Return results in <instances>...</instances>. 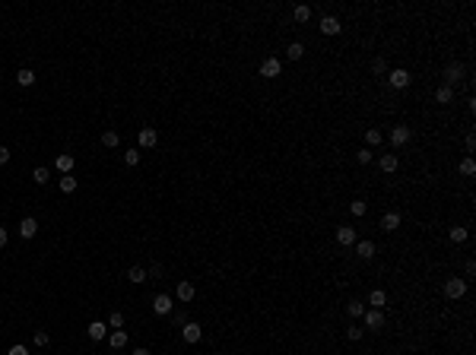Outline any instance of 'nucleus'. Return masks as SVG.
I'll list each match as a JSON object with an SVG mask.
<instances>
[{"label":"nucleus","mask_w":476,"mask_h":355,"mask_svg":"<svg viewBox=\"0 0 476 355\" xmlns=\"http://www.w3.org/2000/svg\"><path fill=\"white\" fill-rule=\"evenodd\" d=\"M445 295L451 298V301L464 298V295H467V279H457V276H451V279L445 283Z\"/></svg>","instance_id":"obj_1"},{"label":"nucleus","mask_w":476,"mask_h":355,"mask_svg":"<svg viewBox=\"0 0 476 355\" xmlns=\"http://www.w3.org/2000/svg\"><path fill=\"white\" fill-rule=\"evenodd\" d=\"M260 76H264V79L283 76V64H279V57H267L264 64H260Z\"/></svg>","instance_id":"obj_2"},{"label":"nucleus","mask_w":476,"mask_h":355,"mask_svg":"<svg viewBox=\"0 0 476 355\" xmlns=\"http://www.w3.org/2000/svg\"><path fill=\"white\" fill-rule=\"evenodd\" d=\"M137 143H140V149H152V146L159 143V133H156V127H140V133H137Z\"/></svg>","instance_id":"obj_3"},{"label":"nucleus","mask_w":476,"mask_h":355,"mask_svg":"<svg viewBox=\"0 0 476 355\" xmlns=\"http://www.w3.org/2000/svg\"><path fill=\"white\" fill-rule=\"evenodd\" d=\"M387 83H391L394 89H406V86L413 83V76L406 70H387Z\"/></svg>","instance_id":"obj_4"},{"label":"nucleus","mask_w":476,"mask_h":355,"mask_svg":"<svg viewBox=\"0 0 476 355\" xmlns=\"http://www.w3.org/2000/svg\"><path fill=\"white\" fill-rule=\"evenodd\" d=\"M181 336H184V343H200V336H203V327L194 324V320H187V324L181 327Z\"/></svg>","instance_id":"obj_5"},{"label":"nucleus","mask_w":476,"mask_h":355,"mask_svg":"<svg viewBox=\"0 0 476 355\" xmlns=\"http://www.w3.org/2000/svg\"><path fill=\"white\" fill-rule=\"evenodd\" d=\"M410 137H413L410 127H394V130H391V146H394V149H400V146L410 143Z\"/></svg>","instance_id":"obj_6"},{"label":"nucleus","mask_w":476,"mask_h":355,"mask_svg":"<svg viewBox=\"0 0 476 355\" xmlns=\"http://www.w3.org/2000/svg\"><path fill=\"white\" fill-rule=\"evenodd\" d=\"M362 317H365V327H368V330H381V327H384V311H378V308L365 311Z\"/></svg>","instance_id":"obj_7"},{"label":"nucleus","mask_w":476,"mask_h":355,"mask_svg":"<svg viewBox=\"0 0 476 355\" xmlns=\"http://www.w3.org/2000/svg\"><path fill=\"white\" fill-rule=\"evenodd\" d=\"M19 235H23L25 241L35 238V235H38V219H35V216H25L23 222H19Z\"/></svg>","instance_id":"obj_8"},{"label":"nucleus","mask_w":476,"mask_h":355,"mask_svg":"<svg viewBox=\"0 0 476 355\" xmlns=\"http://www.w3.org/2000/svg\"><path fill=\"white\" fill-rule=\"evenodd\" d=\"M464 67H460V64H451V67H448V70H445V86H451V89H454V86H457L460 83V79H464Z\"/></svg>","instance_id":"obj_9"},{"label":"nucleus","mask_w":476,"mask_h":355,"mask_svg":"<svg viewBox=\"0 0 476 355\" xmlns=\"http://www.w3.org/2000/svg\"><path fill=\"white\" fill-rule=\"evenodd\" d=\"M337 244H343V247L356 244V229H350V225H340V229H337Z\"/></svg>","instance_id":"obj_10"},{"label":"nucleus","mask_w":476,"mask_h":355,"mask_svg":"<svg viewBox=\"0 0 476 355\" xmlns=\"http://www.w3.org/2000/svg\"><path fill=\"white\" fill-rule=\"evenodd\" d=\"M172 308H175V305H172L169 295H156V298H152V311L162 314V317H165V314H172Z\"/></svg>","instance_id":"obj_11"},{"label":"nucleus","mask_w":476,"mask_h":355,"mask_svg":"<svg viewBox=\"0 0 476 355\" xmlns=\"http://www.w3.org/2000/svg\"><path fill=\"white\" fill-rule=\"evenodd\" d=\"M340 29H343V25H340L337 16H324V19H321V32H324V35H340Z\"/></svg>","instance_id":"obj_12"},{"label":"nucleus","mask_w":476,"mask_h":355,"mask_svg":"<svg viewBox=\"0 0 476 355\" xmlns=\"http://www.w3.org/2000/svg\"><path fill=\"white\" fill-rule=\"evenodd\" d=\"M381 229H384V232H397L400 229V213H384V216H381Z\"/></svg>","instance_id":"obj_13"},{"label":"nucleus","mask_w":476,"mask_h":355,"mask_svg":"<svg viewBox=\"0 0 476 355\" xmlns=\"http://www.w3.org/2000/svg\"><path fill=\"white\" fill-rule=\"evenodd\" d=\"M86 333H89V339H96V343H99V339H105V333H108V327H105L102 320H92V324L86 327Z\"/></svg>","instance_id":"obj_14"},{"label":"nucleus","mask_w":476,"mask_h":355,"mask_svg":"<svg viewBox=\"0 0 476 355\" xmlns=\"http://www.w3.org/2000/svg\"><path fill=\"white\" fill-rule=\"evenodd\" d=\"M54 165H57V171L70 175V171H73V165H76V159H73L70 152H64V156H57V159H54Z\"/></svg>","instance_id":"obj_15"},{"label":"nucleus","mask_w":476,"mask_h":355,"mask_svg":"<svg viewBox=\"0 0 476 355\" xmlns=\"http://www.w3.org/2000/svg\"><path fill=\"white\" fill-rule=\"evenodd\" d=\"M435 102H438V105H451L454 102V89H451V86H438V89H435Z\"/></svg>","instance_id":"obj_16"},{"label":"nucleus","mask_w":476,"mask_h":355,"mask_svg":"<svg viewBox=\"0 0 476 355\" xmlns=\"http://www.w3.org/2000/svg\"><path fill=\"white\" fill-rule=\"evenodd\" d=\"M397 165H400V159L394 156V152H384V156H381V171L391 175V171H397Z\"/></svg>","instance_id":"obj_17"},{"label":"nucleus","mask_w":476,"mask_h":355,"mask_svg":"<svg viewBox=\"0 0 476 355\" xmlns=\"http://www.w3.org/2000/svg\"><path fill=\"white\" fill-rule=\"evenodd\" d=\"M16 83H19V86H23V89H29V86H32V83H35V73H32V70H29V67H23V70H19V73H16Z\"/></svg>","instance_id":"obj_18"},{"label":"nucleus","mask_w":476,"mask_h":355,"mask_svg":"<svg viewBox=\"0 0 476 355\" xmlns=\"http://www.w3.org/2000/svg\"><path fill=\"white\" fill-rule=\"evenodd\" d=\"M457 171H460V175H464V178H473V175H476V162H473L470 156H467V159H460Z\"/></svg>","instance_id":"obj_19"},{"label":"nucleus","mask_w":476,"mask_h":355,"mask_svg":"<svg viewBox=\"0 0 476 355\" xmlns=\"http://www.w3.org/2000/svg\"><path fill=\"white\" fill-rule=\"evenodd\" d=\"M356 254H359L362 260H372L375 257V244H372V241H359V244H356Z\"/></svg>","instance_id":"obj_20"},{"label":"nucleus","mask_w":476,"mask_h":355,"mask_svg":"<svg viewBox=\"0 0 476 355\" xmlns=\"http://www.w3.org/2000/svg\"><path fill=\"white\" fill-rule=\"evenodd\" d=\"M108 343H111V349H124L127 346V330H115L108 336Z\"/></svg>","instance_id":"obj_21"},{"label":"nucleus","mask_w":476,"mask_h":355,"mask_svg":"<svg viewBox=\"0 0 476 355\" xmlns=\"http://www.w3.org/2000/svg\"><path fill=\"white\" fill-rule=\"evenodd\" d=\"M286 57H289V60H301V57H305V45H301V42H292L289 48H286Z\"/></svg>","instance_id":"obj_22"},{"label":"nucleus","mask_w":476,"mask_h":355,"mask_svg":"<svg viewBox=\"0 0 476 355\" xmlns=\"http://www.w3.org/2000/svg\"><path fill=\"white\" fill-rule=\"evenodd\" d=\"M127 279H130L133 285L146 283V270H143V266H130V270H127Z\"/></svg>","instance_id":"obj_23"},{"label":"nucleus","mask_w":476,"mask_h":355,"mask_svg":"<svg viewBox=\"0 0 476 355\" xmlns=\"http://www.w3.org/2000/svg\"><path fill=\"white\" fill-rule=\"evenodd\" d=\"M368 305H372V308H378V311H381V308L387 305V295H384V292H381V289H375L372 295H368Z\"/></svg>","instance_id":"obj_24"},{"label":"nucleus","mask_w":476,"mask_h":355,"mask_svg":"<svg viewBox=\"0 0 476 355\" xmlns=\"http://www.w3.org/2000/svg\"><path fill=\"white\" fill-rule=\"evenodd\" d=\"M467 235H470V232H467V229H460V225H454V229L448 232V238H451L454 244H464V241H467Z\"/></svg>","instance_id":"obj_25"},{"label":"nucleus","mask_w":476,"mask_h":355,"mask_svg":"<svg viewBox=\"0 0 476 355\" xmlns=\"http://www.w3.org/2000/svg\"><path fill=\"white\" fill-rule=\"evenodd\" d=\"M32 181H35V184H48V181H51V171L45 168V165H38V168L32 171Z\"/></svg>","instance_id":"obj_26"},{"label":"nucleus","mask_w":476,"mask_h":355,"mask_svg":"<svg viewBox=\"0 0 476 355\" xmlns=\"http://www.w3.org/2000/svg\"><path fill=\"white\" fill-rule=\"evenodd\" d=\"M178 298L181 301H191L194 298V283H178Z\"/></svg>","instance_id":"obj_27"},{"label":"nucleus","mask_w":476,"mask_h":355,"mask_svg":"<svg viewBox=\"0 0 476 355\" xmlns=\"http://www.w3.org/2000/svg\"><path fill=\"white\" fill-rule=\"evenodd\" d=\"M118 143H121V137H118L115 130H105V133H102V146H108V149H115Z\"/></svg>","instance_id":"obj_28"},{"label":"nucleus","mask_w":476,"mask_h":355,"mask_svg":"<svg viewBox=\"0 0 476 355\" xmlns=\"http://www.w3.org/2000/svg\"><path fill=\"white\" fill-rule=\"evenodd\" d=\"M381 140H384V137H381V130H375V127H368V130H365V143L368 146H381Z\"/></svg>","instance_id":"obj_29"},{"label":"nucleus","mask_w":476,"mask_h":355,"mask_svg":"<svg viewBox=\"0 0 476 355\" xmlns=\"http://www.w3.org/2000/svg\"><path fill=\"white\" fill-rule=\"evenodd\" d=\"M346 314H350V317H362V314H365V305H362V301H350V305H346Z\"/></svg>","instance_id":"obj_30"},{"label":"nucleus","mask_w":476,"mask_h":355,"mask_svg":"<svg viewBox=\"0 0 476 355\" xmlns=\"http://www.w3.org/2000/svg\"><path fill=\"white\" fill-rule=\"evenodd\" d=\"M60 190H64V193H73V190H76V178H73V175H64V178H60Z\"/></svg>","instance_id":"obj_31"},{"label":"nucleus","mask_w":476,"mask_h":355,"mask_svg":"<svg viewBox=\"0 0 476 355\" xmlns=\"http://www.w3.org/2000/svg\"><path fill=\"white\" fill-rule=\"evenodd\" d=\"M350 213H352V216H365V213H368V203H365V200H356V203H350Z\"/></svg>","instance_id":"obj_32"},{"label":"nucleus","mask_w":476,"mask_h":355,"mask_svg":"<svg viewBox=\"0 0 476 355\" xmlns=\"http://www.w3.org/2000/svg\"><path fill=\"white\" fill-rule=\"evenodd\" d=\"M108 327H115V330H124V314L115 311V314L108 317Z\"/></svg>","instance_id":"obj_33"},{"label":"nucleus","mask_w":476,"mask_h":355,"mask_svg":"<svg viewBox=\"0 0 476 355\" xmlns=\"http://www.w3.org/2000/svg\"><path fill=\"white\" fill-rule=\"evenodd\" d=\"M124 162L130 165V168H133V165H140V149H127L124 152Z\"/></svg>","instance_id":"obj_34"},{"label":"nucleus","mask_w":476,"mask_h":355,"mask_svg":"<svg viewBox=\"0 0 476 355\" xmlns=\"http://www.w3.org/2000/svg\"><path fill=\"white\" fill-rule=\"evenodd\" d=\"M296 19L299 23H308L311 19V6H296Z\"/></svg>","instance_id":"obj_35"},{"label":"nucleus","mask_w":476,"mask_h":355,"mask_svg":"<svg viewBox=\"0 0 476 355\" xmlns=\"http://www.w3.org/2000/svg\"><path fill=\"white\" fill-rule=\"evenodd\" d=\"M372 70L378 73V76H387V60H384V57H378V60L372 64Z\"/></svg>","instance_id":"obj_36"},{"label":"nucleus","mask_w":476,"mask_h":355,"mask_svg":"<svg viewBox=\"0 0 476 355\" xmlns=\"http://www.w3.org/2000/svg\"><path fill=\"white\" fill-rule=\"evenodd\" d=\"M362 333H365L362 327H350V330H346V339H350V343H359V339H362Z\"/></svg>","instance_id":"obj_37"},{"label":"nucleus","mask_w":476,"mask_h":355,"mask_svg":"<svg viewBox=\"0 0 476 355\" xmlns=\"http://www.w3.org/2000/svg\"><path fill=\"white\" fill-rule=\"evenodd\" d=\"M372 159H375V156H372V149H359V152H356V162H359V165H368Z\"/></svg>","instance_id":"obj_38"},{"label":"nucleus","mask_w":476,"mask_h":355,"mask_svg":"<svg viewBox=\"0 0 476 355\" xmlns=\"http://www.w3.org/2000/svg\"><path fill=\"white\" fill-rule=\"evenodd\" d=\"M48 343H51L48 333H45V330H35V346H48Z\"/></svg>","instance_id":"obj_39"},{"label":"nucleus","mask_w":476,"mask_h":355,"mask_svg":"<svg viewBox=\"0 0 476 355\" xmlns=\"http://www.w3.org/2000/svg\"><path fill=\"white\" fill-rule=\"evenodd\" d=\"M464 146H467V152H473V149H476V137H473V133H467V140H464Z\"/></svg>","instance_id":"obj_40"},{"label":"nucleus","mask_w":476,"mask_h":355,"mask_svg":"<svg viewBox=\"0 0 476 355\" xmlns=\"http://www.w3.org/2000/svg\"><path fill=\"white\" fill-rule=\"evenodd\" d=\"M187 320H191V317H187V311H178V314H175V324H178V327H184Z\"/></svg>","instance_id":"obj_41"},{"label":"nucleus","mask_w":476,"mask_h":355,"mask_svg":"<svg viewBox=\"0 0 476 355\" xmlns=\"http://www.w3.org/2000/svg\"><path fill=\"white\" fill-rule=\"evenodd\" d=\"M6 355H29V352H25V346H10V352H6Z\"/></svg>","instance_id":"obj_42"},{"label":"nucleus","mask_w":476,"mask_h":355,"mask_svg":"<svg viewBox=\"0 0 476 355\" xmlns=\"http://www.w3.org/2000/svg\"><path fill=\"white\" fill-rule=\"evenodd\" d=\"M10 162V149H6V146H0V165H6Z\"/></svg>","instance_id":"obj_43"},{"label":"nucleus","mask_w":476,"mask_h":355,"mask_svg":"<svg viewBox=\"0 0 476 355\" xmlns=\"http://www.w3.org/2000/svg\"><path fill=\"white\" fill-rule=\"evenodd\" d=\"M6 241H10V235H6V229H3V225H0V251H3V247H6Z\"/></svg>","instance_id":"obj_44"},{"label":"nucleus","mask_w":476,"mask_h":355,"mask_svg":"<svg viewBox=\"0 0 476 355\" xmlns=\"http://www.w3.org/2000/svg\"><path fill=\"white\" fill-rule=\"evenodd\" d=\"M130 355H150V349H133Z\"/></svg>","instance_id":"obj_45"},{"label":"nucleus","mask_w":476,"mask_h":355,"mask_svg":"<svg viewBox=\"0 0 476 355\" xmlns=\"http://www.w3.org/2000/svg\"><path fill=\"white\" fill-rule=\"evenodd\" d=\"M0 83H3V79H0Z\"/></svg>","instance_id":"obj_46"}]
</instances>
